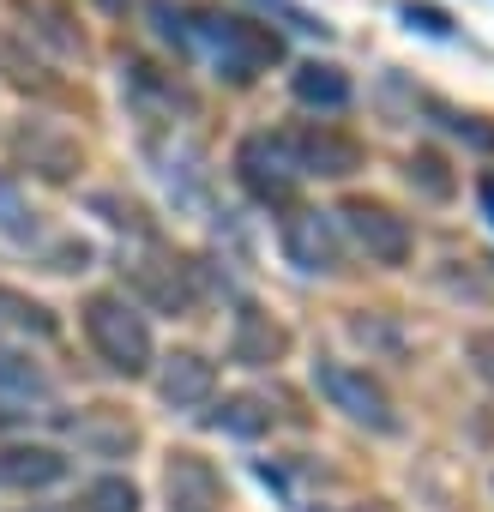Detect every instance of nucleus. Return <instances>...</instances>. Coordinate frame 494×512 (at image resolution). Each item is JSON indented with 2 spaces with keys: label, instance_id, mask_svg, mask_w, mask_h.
<instances>
[{
  "label": "nucleus",
  "instance_id": "f257e3e1",
  "mask_svg": "<svg viewBox=\"0 0 494 512\" xmlns=\"http://www.w3.org/2000/svg\"><path fill=\"white\" fill-rule=\"evenodd\" d=\"M193 25V43L211 49L217 73L235 79V85H254L260 73H272L284 61V37L272 25H254V19H235V13H187Z\"/></svg>",
  "mask_w": 494,
  "mask_h": 512
},
{
  "label": "nucleus",
  "instance_id": "f03ea898",
  "mask_svg": "<svg viewBox=\"0 0 494 512\" xmlns=\"http://www.w3.org/2000/svg\"><path fill=\"white\" fill-rule=\"evenodd\" d=\"M85 338H91V350H97L115 374H127V380L151 368V326H145V314H139L127 296H115V290H103V296L85 302Z\"/></svg>",
  "mask_w": 494,
  "mask_h": 512
},
{
  "label": "nucleus",
  "instance_id": "7ed1b4c3",
  "mask_svg": "<svg viewBox=\"0 0 494 512\" xmlns=\"http://www.w3.org/2000/svg\"><path fill=\"white\" fill-rule=\"evenodd\" d=\"M314 386L350 416V422H362V428H374V434H392L398 428V416H392V398L380 392V380H368L362 368H350V362H314Z\"/></svg>",
  "mask_w": 494,
  "mask_h": 512
},
{
  "label": "nucleus",
  "instance_id": "20e7f679",
  "mask_svg": "<svg viewBox=\"0 0 494 512\" xmlns=\"http://www.w3.org/2000/svg\"><path fill=\"white\" fill-rule=\"evenodd\" d=\"M278 139H284V151H290L296 175L344 181V175H356V169H362V145H356L350 133H338V127L308 121V127H290V133H278Z\"/></svg>",
  "mask_w": 494,
  "mask_h": 512
},
{
  "label": "nucleus",
  "instance_id": "39448f33",
  "mask_svg": "<svg viewBox=\"0 0 494 512\" xmlns=\"http://www.w3.org/2000/svg\"><path fill=\"white\" fill-rule=\"evenodd\" d=\"M235 175H241V187H247V193L266 199V205H284V199L296 193V181H302L278 133H254V139H241V145H235Z\"/></svg>",
  "mask_w": 494,
  "mask_h": 512
},
{
  "label": "nucleus",
  "instance_id": "423d86ee",
  "mask_svg": "<svg viewBox=\"0 0 494 512\" xmlns=\"http://www.w3.org/2000/svg\"><path fill=\"white\" fill-rule=\"evenodd\" d=\"M338 217L368 247V260H380V266H404L410 260V223L392 205H380V199H344Z\"/></svg>",
  "mask_w": 494,
  "mask_h": 512
},
{
  "label": "nucleus",
  "instance_id": "0eeeda50",
  "mask_svg": "<svg viewBox=\"0 0 494 512\" xmlns=\"http://www.w3.org/2000/svg\"><path fill=\"white\" fill-rule=\"evenodd\" d=\"M163 494H169V512H223V476L211 458L199 452H169V470H163Z\"/></svg>",
  "mask_w": 494,
  "mask_h": 512
},
{
  "label": "nucleus",
  "instance_id": "6e6552de",
  "mask_svg": "<svg viewBox=\"0 0 494 512\" xmlns=\"http://www.w3.org/2000/svg\"><path fill=\"white\" fill-rule=\"evenodd\" d=\"M284 356H290V332H284L266 308L241 302V314H235V338H229V362H241V368H278Z\"/></svg>",
  "mask_w": 494,
  "mask_h": 512
},
{
  "label": "nucleus",
  "instance_id": "1a4fd4ad",
  "mask_svg": "<svg viewBox=\"0 0 494 512\" xmlns=\"http://www.w3.org/2000/svg\"><path fill=\"white\" fill-rule=\"evenodd\" d=\"M284 260L302 272H338V241H332V217L326 211H290L284 217Z\"/></svg>",
  "mask_w": 494,
  "mask_h": 512
},
{
  "label": "nucleus",
  "instance_id": "9d476101",
  "mask_svg": "<svg viewBox=\"0 0 494 512\" xmlns=\"http://www.w3.org/2000/svg\"><path fill=\"white\" fill-rule=\"evenodd\" d=\"M73 440H79L91 458H127V452L139 446V428H133V416H127V410L97 404V410H85V416L73 422Z\"/></svg>",
  "mask_w": 494,
  "mask_h": 512
},
{
  "label": "nucleus",
  "instance_id": "9b49d317",
  "mask_svg": "<svg viewBox=\"0 0 494 512\" xmlns=\"http://www.w3.org/2000/svg\"><path fill=\"white\" fill-rule=\"evenodd\" d=\"M163 398L175 404V410H199L205 398H211V386H217V368L199 356V350H175L169 362H163Z\"/></svg>",
  "mask_w": 494,
  "mask_h": 512
},
{
  "label": "nucleus",
  "instance_id": "f8f14e48",
  "mask_svg": "<svg viewBox=\"0 0 494 512\" xmlns=\"http://www.w3.org/2000/svg\"><path fill=\"white\" fill-rule=\"evenodd\" d=\"M13 13H25V31L43 37L55 55H85V31L73 25L67 0H13Z\"/></svg>",
  "mask_w": 494,
  "mask_h": 512
},
{
  "label": "nucleus",
  "instance_id": "ddd939ff",
  "mask_svg": "<svg viewBox=\"0 0 494 512\" xmlns=\"http://www.w3.org/2000/svg\"><path fill=\"white\" fill-rule=\"evenodd\" d=\"M19 151H25L31 169L49 175V181H67V175L79 169V139H67V133H55V127H43V121H31V127L19 133Z\"/></svg>",
  "mask_w": 494,
  "mask_h": 512
},
{
  "label": "nucleus",
  "instance_id": "4468645a",
  "mask_svg": "<svg viewBox=\"0 0 494 512\" xmlns=\"http://www.w3.org/2000/svg\"><path fill=\"white\" fill-rule=\"evenodd\" d=\"M0 476L19 488H49L67 476V458L55 446H0Z\"/></svg>",
  "mask_w": 494,
  "mask_h": 512
},
{
  "label": "nucleus",
  "instance_id": "2eb2a0df",
  "mask_svg": "<svg viewBox=\"0 0 494 512\" xmlns=\"http://www.w3.org/2000/svg\"><path fill=\"white\" fill-rule=\"evenodd\" d=\"M290 91H296V103H308V109H344V103H350V79H344L332 61H302L296 79H290Z\"/></svg>",
  "mask_w": 494,
  "mask_h": 512
},
{
  "label": "nucleus",
  "instance_id": "dca6fc26",
  "mask_svg": "<svg viewBox=\"0 0 494 512\" xmlns=\"http://www.w3.org/2000/svg\"><path fill=\"white\" fill-rule=\"evenodd\" d=\"M0 326L31 332V338H55V332H61V320H55L43 302H31L25 290H7V284H0Z\"/></svg>",
  "mask_w": 494,
  "mask_h": 512
},
{
  "label": "nucleus",
  "instance_id": "f3484780",
  "mask_svg": "<svg viewBox=\"0 0 494 512\" xmlns=\"http://www.w3.org/2000/svg\"><path fill=\"white\" fill-rule=\"evenodd\" d=\"M211 428H229V434H266L272 428V410L260 398H223L217 410H205Z\"/></svg>",
  "mask_w": 494,
  "mask_h": 512
},
{
  "label": "nucleus",
  "instance_id": "a211bd4d",
  "mask_svg": "<svg viewBox=\"0 0 494 512\" xmlns=\"http://www.w3.org/2000/svg\"><path fill=\"white\" fill-rule=\"evenodd\" d=\"M0 392H19V398H43L49 392V380H43V368H31L19 350H7L0 344Z\"/></svg>",
  "mask_w": 494,
  "mask_h": 512
},
{
  "label": "nucleus",
  "instance_id": "6ab92c4d",
  "mask_svg": "<svg viewBox=\"0 0 494 512\" xmlns=\"http://www.w3.org/2000/svg\"><path fill=\"white\" fill-rule=\"evenodd\" d=\"M0 229H13V235H37V211L25 205V193H19V181L0 169Z\"/></svg>",
  "mask_w": 494,
  "mask_h": 512
},
{
  "label": "nucleus",
  "instance_id": "aec40b11",
  "mask_svg": "<svg viewBox=\"0 0 494 512\" xmlns=\"http://www.w3.org/2000/svg\"><path fill=\"white\" fill-rule=\"evenodd\" d=\"M410 187H422L428 199H452L446 157H440V151H416V157H410Z\"/></svg>",
  "mask_w": 494,
  "mask_h": 512
},
{
  "label": "nucleus",
  "instance_id": "412c9836",
  "mask_svg": "<svg viewBox=\"0 0 494 512\" xmlns=\"http://www.w3.org/2000/svg\"><path fill=\"white\" fill-rule=\"evenodd\" d=\"M85 512H139V488L121 482V476H103V482H91Z\"/></svg>",
  "mask_w": 494,
  "mask_h": 512
},
{
  "label": "nucleus",
  "instance_id": "4be33fe9",
  "mask_svg": "<svg viewBox=\"0 0 494 512\" xmlns=\"http://www.w3.org/2000/svg\"><path fill=\"white\" fill-rule=\"evenodd\" d=\"M260 7H266V13H278V19H284L290 31H302V37H326V25H320L314 13H302V7H290V0H260Z\"/></svg>",
  "mask_w": 494,
  "mask_h": 512
},
{
  "label": "nucleus",
  "instance_id": "5701e85b",
  "mask_svg": "<svg viewBox=\"0 0 494 512\" xmlns=\"http://www.w3.org/2000/svg\"><path fill=\"white\" fill-rule=\"evenodd\" d=\"M404 19H410V25H422L428 37H452V19H446L440 7H416V0H410V7H404Z\"/></svg>",
  "mask_w": 494,
  "mask_h": 512
},
{
  "label": "nucleus",
  "instance_id": "b1692460",
  "mask_svg": "<svg viewBox=\"0 0 494 512\" xmlns=\"http://www.w3.org/2000/svg\"><path fill=\"white\" fill-rule=\"evenodd\" d=\"M85 260H91L85 241H79V247H61V253H55V272H85Z\"/></svg>",
  "mask_w": 494,
  "mask_h": 512
},
{
  "label": "nucleus",
  "instance_id": "393cba45",
  "mask_svg": "<svg viewBox=\"0 0 494 512\" xmlns=\"http://www.w3.org/2000/svg\"><path fill=\"white\" fill-rule=\"evenodd\" d=\"M476 199H482V211H488V223H494V175L476 181Z\"/></svg>",
  "mask_w": 494,
  "mask_h": 512
},
{
  "label": "nucleus",
  "instance_id": "a878e982",
  "mask_svg": "<svg viewBox=\"0 0 494 512\" xmlns=\"http://www.w3.org/2000/svg\"><path fill=\"white\" fill-rule=\"evenodd\" d=\"M97 7H103V13H115V19H127V7H133V0H97Z\"/></svg>",
  "mask_w": 494,
  "mask_h": 512
}]
</instances>
